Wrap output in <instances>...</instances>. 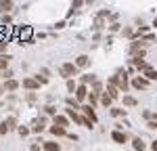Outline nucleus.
Masks as SVG:
<instances>
[{"label": "nucleus", "mask_w": 157, "mask_h": 151, "mask_svg": "<svg viewBox=\"0 0 157 151\" xmlns=\"http://www.w3.org/2000/svg\"><path fill=\"white\" fill-rule=\"evenodd\" d=\"M121 107H124V109L138 107V99H136L134 95H121Z\"/></svg>", "instance_id": "9d476101"}, {"label": "nucleus", "mask_w": 157, "mask_h": 151, "mask_svg": "<svg viewBox=\"0 0 157 151\" xmlns=\"http://www.w3.org/2000/svg\"><path fill=\"white\" fill-rule=\"evenodd\" d=\"M105 25H109L105 19H98V17H94V23L90 25V32H92V34H101V32L105 29Z\"/></svg>", "instance_id": "2eb2a0df"}, {"label": "nucleus", "mask_w": 157, "mask_h": 151, "mask_svg": "<svg viewBox=\"0 0 157 151\" xmlns=\"http://www.w3.org/2000/svg\"><path fill=\"white\" fill-rule=\"evenodd\" d=\"M140 76H145L149 82H157V69H153V67H151V69H147L145 74H140Z\"/></svg>", "instance_id": "473e14b6"}, {"label": "nucleus", "mask_w": 157, "mask_h": 151, "mask_svg": "<svg viewBox=\"0 0 157 151\" xmlns=\"http://www.w3.org/2000/svg\"><path fill=\"white\" fill-rule=\"evenodd\" d=\"M0 76H2V80L6 82V80H13V76H15V72H13L11 67H9V69H4V72H0Z\"/></svg>", "instance_id": "4c0bfd02"}, {"label": "nucleus", "mask_w": 157, "mask_h": 151, "mask_svg": "<svg viewBox=\"0 0 157 151\" xmlns=\"http://www.w3.org/2000/svg\"><path fill=\"white\" fill-rule=\"evenodd\" d=\"M23 101L27 105H34L38 101V92H23Z\"/></svg>", "instance_id": "c756f323"}, {"label": "nucleus", "mask_w": 157, "mask_h": 151, "mask_svg": "<svg viewBox=\"0 0 157 151\" xmlns=\"http://www.w3.org/2000/svg\"><path fill=\"white\" fill-rule=\"evenodd\" d=\"M15 36L19 40V44H23V42H34V29H32L29 25L17 27V29H15Z\"/></svg>", "instance_id": "f03ea898"}, {"label": "nucleus", "mask_w": 157, "mask_h": 151, "mask_svg": "<svg viewBox=\"0 0 157 151\" xmlns=\"http://www.w3.org/2000/svg\"><path fill=\"white\" fill-rule=\"evenodd\" d=\"M80 113H82L84 118H88L92 124H97V122H98V115H97V111H94V107H92V105H88V103H84V105H82Z\"/></svg>", "instance_id": "6e6552de"}, {"label": "nucleus", "mask_w": 157, "mask_h": 151, "mask_svg": "<svg viewBox=\"0 0 157 151\" xmlns=\"http://www.w3.org/2000/svg\"><path fill=\"white\" fill-rule=\"evenodd\" d=\"M147 128H149V130H157V122H155V120L147 122Z\"/></svg>", "instance_id": "49530a36"}, {"label": "nucleus", "mask_w": 157, "mask_h": 151, "mask_svg": "<svg viewBox=\"0 0 157 151\" xmlns=\"http://www.w3.org/2000/svg\"><path fill=\"white\" fill-rule=\"evenodd\" d=\"M151 86V82L147 80L145 76H134L132 80H130V88H134V90H147V88Z\"/></svg>", "instance_id": "39448f33"}, {"label": "nucleus", "mask_w": 157, "mask_h": 151, "mask_svg": "<svg viewBox=\"0 0 157 151\" xmlns=\"http://www.w3.org/2000/svg\"><path fill=\"white\" fill-rule=\"evenodd\" d=\"M111 141L117 143V145H124V143H128L130 138H128V134H126L124 130H113V132H111Z\"/></svg>", "instance_id": "ddd939ff"}, {"label": "nucleus", "mask_w": 157, "mask_h": 151, "mask_svg": "<svg viewBox=\"0 0 157 151\" xmlns=\"http://www.w3.org/2000/svg\"><path fill=\"white\" fill-rule=\"evenodd\" d=\"M90 92H94V95L101 97V95L105 92V82H103V80H98L97 84H92V86H90Z\"/></svg>", "instance_id": "a878e982"}, {"label": "nucleus", "mask_w": 157, "mask_h": 151, "mask_svg": "<svg viewBox=\"0 0 157 151\" xmlns=\"http://www.w3.org/2000/svg\"><path fill=\"white\" fill-rule=\"evenodd\" d=\"M59 76L67 82V80H78L80 78V69L75 67V63L73 61H65L59 65Z\"/></svg>", "instance_id": "f257e3e1"}, {"label": "nucleus", "mask_w": 157, "mask_h": 151, "mask_svg": "<svg viewBox=\"0 0 157 151\" xmlns=\"http://www.w3.org/2000/svg\"><path fill=\"white\" fill-rule=\"evenodd\" d=\"M42 115H46V118H55V115H57V105L46 103V105L42 107Z\"/></svg>", "instance_id": "412c9836"}, {"label": "nucleus", "mask_w": 157, "mask_h": 151, "mask_svg": "<svg viewBox=\"0 0 157 151\" xmlns=\"http://www.w3.org/2000/svg\"><path fill=\"white\" fill-rule=\"evenodd\" d=\"M92 42H101V40H103V34H92Z\"/></svg>", "instance_id": "de8ad7c7"}, {"label": "nucleus", "mask_w": 157, "mask_h": 151, "mask_svg": "<svg viewBox=\"0 0 157 151\" xmlns=\"http://www.w3.org/2000/svg\"><path fill=\"white\" fill-rule=\"evenodd\" d=\"M19 128V122H17V118L15 115H9V118H4L2 122H0V134H9V132H15Z\"/></svg>", "instance_id": "7ed1b4c3"}, {"label": "nucleus", "mask_w": 157, "mask_h": 151, "mask_svg": "<svg viewBox=\"0 0 157 151\" xmlns=\"http://www.w3.org/2000/svg\"><path fill=\"white\" fill-rule=\"evenodd\" d=\"M153 120H155V122H157V111H155V115H153Z\"/></svg>", "instance_id": "864d4df0"}, {"label": "nucleus", "mask_w": 157, "mask_h": 151, "mask_svg": "<svg viewBox=\"0 0 157 151\" xmlns=\"http://www.w3.org/2000/svg\"><path fill=\"white\" fill-rule=\"evenodd\" d=\"M101 105H103V107H107V109L113 107V99L109 97L107 92H103V95H101Z\"/></svg>", "instance_id": "c85d7f7f"}, {"label": "nucleus", "mask_w": 157, "mask_h": 151, "mask_svg": "<svg viewBox=\"0 0 157 151\" xmlns=\"http://www.w3.org/2000/svg\"><path fill=\"white\" fill-rule=\"evenodd\" d=\"M121 27H124V25H121L120 21H117V23H109V25H107V32L111 34V36H113V34H120Z\"/></svg>", "instance_id": "2f4dec72"}, {"label": "nucleus", "mask_w": 157, "mask_h": 151, "mask_svg": "<svg viewBox=\"0 0 157 151\" xmlns=\"http://www.w3.org/2000/svg\"><path fill=\"white\" fill-rule=\"evenodd\" d=\"M130 143H132V149H134V151H145V149H147V143H145L140 137H134Z\"/></svg>", "instance_id": "4be33fe9"}, {"label": "nucleus", "mask_w": 157, "mask_h": 151, "mask_svg": "<svg viewBox=\"0 0 157 151\" xmlns=\"http://www.w3.org/2000/svg\"><path fill=\"white\" fill-rule=\"evenodd\" d=\"M109 113H111V118H115V120H117V118H126V109H124V107H111Z\"/></svg>", "instance_id": "bb28decb"}, {"label": "nucleus", "mask_w": 157, "mask_h": 151, "mask_svg": "<svg viewBox=\"0 0 157 151\" xmlns=\"http://www.w3.org/2000/svg\"><path fill=\"white\" fill-rule=\"evenodd\" d=\"M73 63H75V67H78V69L82 72V69H88V67H90L92 59H90V55H78Z\"/></svg>", "instance_id": "1a4fd4ad"}, {"label": "nucleus", "mask_w": 157, "mask_h": 151, "mask_svg": "<svg viewBox=\"0 0 157 151\" xmlns=\"http://www.w3.org/2000/svg\"><path fill=\"white\" fill-rule=\"evenodd\" d=\"M65 107H69L73 111H80V109H82V105L78 103V99H75L73 95H67V97H65Z\"/></svg>", "instance_id": "a211bd4d"}, {"label": "nucleus", "mask_w": 157, "mask_h": 151, "mask_svg": "<svg viewBox=\"0 0 157 151\" xmlns=\"http://www.w3.org/2000/svg\"><path fill=\"white\" fill-rule=\"evenodd\" d=\"M11 11H15V2L13 0H0V13L11 15Z\"/></svg>", "instance_id": "6ab92c4d"}, {"label": "nucleus", "mask_w": 157, "mask_h": 151, "mask_svg": "<svg viewBox=\"0 0 157 151\" xmlns=\"http://www.w3.org/2000/svg\"><path fill=\"white\" fill-rule=\"evenodd\" d=\"M67 138H71V141H80V137H78L75 132H67Z\"/></svg>", "instance_id": "09e8293b"}, {"label": "nucleus", "mask_w": 157, "mask_h": 151, "mask_svg": "<svg viewBox=\"0 0 157 151\" xmlns=\"http://www.w3.org/2000/svg\"><path fill=\"white\" fill-rule=\"evenodd\" d=\"M105 92H107L109 97L113 101H120L121 99V92H120V88L117 86H113V84H105Z\"/></svg>", "instance_id": "dca6fc26"}, {"label": "nucleus", "mask_w": 157, "mask_h": 151, "mask_svg": "<svg viewBox=\"0 0 157 151\" xmlns=\"http://www.w3.org/2000/svg\"><path fill=\"white\" fill-rule=\"evenodd\" d=\"M149 147H151V151H157V141H153V143H151Z\"/></svg>", "instance_id": "8fccbe9b"}, {"label": "nucleus", "mask_w": 157, "mask_h": 151, "mask_svg": "<svg viewBox=\"0 0 157 151\" xmlns=\"http://www.w3.org/2000/svg\"><path fill=\"white\" fill-rule=\"evenodd\" d=\"M11 55L6 52V55H0V72H4V69H9L11 67Z\"/></svg>", "instance_id": "393cba45"}, {"label": "nucleus", "mask_w": 157, "mask_h": 151, "mask_svg": "<svg viewBox=\"0 0 157 151\" xmlns=\"http://www.w3.org/2000/svg\"><path fill=\"white\" fill-rule=\"evenodd\" d=\"M38 74H40V76H44V78H48V80H50V76H52V72H50L48 67H40V69H38Z\"/></svg>", "instance_id": "a19ab883"}, {"label": "nucleus", "mask_w": 157, "mask_h": 151, "mask_svg": "<svg viewBox=\"0 0 157 151\" xmlns=\"http://www.w3.org/2000/svg\"><path fill=\"white\" fill-rule=\"evenodd\" d=\"M65 25H67V19H61V21H57V23L52 25V27H55V29H63Z\"/></svg>", "instance_id": "37998d69"}, {"label": "nucleus", "mask_w": 157, "mask_h": 151, "mask_svg": "<svg viewBox=\"0 0 157 151\" xmlns=\"http://www.w3.org/2000/svg\"><path fill=\"white\" fill-rule=\"evenodd\" d=\"M120 36L126 38V40H132V38H134V27H132V25H124L121 32H120Z\"/></svg>", "instance_id": "b1692460"}, {"label": "nucleus", "mask_w": 157, "mask_h": 151, "mask_svg": "<svg viewBox=\"0 0 157 151\" xmlns=\"http://www.w3.org/2000/svg\"><path fill=\"white\" fill-rule=\"evenodd\" d=\"M48 132H50V134H52L55 138L67 137V130H65V128H61V126H55V124H50V126H48Z\"/></svg>", "instance_id": "aec40b11"}, {"label": "nucleus", "mask_w": 157, "mask_h": 151, "mask_svg": "<svg viewBox=\"0 0 157 151\" xmlns=\"http://www.w3.org/2000/svg\"><path fill=\"white\" fill-rule=\"evenodd\" d=\"M65 88H67V92H75V88H78V80H67L65 82Z\"/></svg>", "instance_id": "e433bc0d"}, {"label": "nucleus", "mask_w": 157, "mask_h": 151, "mask_svg": "<svg viewBox=\"0 0 157 151\" xmlns=\"http://www.w3.org/2000/svg\"><path fill=\"white\" fill-rule=\"evenodd\" d=\"M88 105H92V107H97L98 103H101V97L98 95H94V92H88V101H86Z\"/></svg>", "instance_id": "f704fd0d"}, {"label": "nucleus", "mask_w": 157, "mask_h": 151, "mask_svg": "<svg viewBox=\"0 0 157 151\" xmlns=\"http://www.w3.org/2000/svg\"><path fill=\"white\" fill-rule=\"evenodd\" d=\"M117 88H120V92L128 95V90H130V78H128V76H121V78H117Z\"/></svg>", "instance_id": "f3484780"}, {"label": "nucleus", "mask_w": 157, "mask_h": 151, "mask_svg": "<svg viewBox=\"0 0 157 151\" xmlns=\"http://www.w3.org/2000/svg\"><path fill=\"white\" fill-rule=\"evenodd\" d=\"M88 92H90V88H88V86H84V84H78L75 92H73V97L78 99V103H80V105H84L86 101H88Z\"/></svg>", "instance_id": "0eeeda50"}, {"label": "nucleus", "mask_w": 157, "mask_h": 151, "mask_svg": "<svg viewBox=\"0 0 157 151\" xmlns=\"http://www.w3.org/2000/svg\"><path fill=\"white\" fill-rule=\"evenodd\" d=\"M6 101H9V103H17V101H19L17 92H13V95H6Z\"/></svg>", "instance_id": "a18cd8bd"}, {"label": "nucleus", "mask_w": 157, "mask_h": 151, "mask_svg": "<svg viewBox=\"0 0 157 151\" xmlns=\"http://www.w3.org/2000/svg\"><path fill=\"white\" fill-rule=\"evenodd\" d=\"M155 40H157V36H155V34H151V32H149V34H145V36L140 38V42H143V46H145V48L149 46V44H153Z\"/></svg>", "instance_id": "cd10ccee"}, {"label": "nucleus", "mask_w": 157, "mask_h": 151, "mask_svg": "<svg viewBox=\"0 0 157 151\" xmlns=\"http://www.w3.org/2000/svg\"><path fill=\"white\" fill-rule=\"evenodd\" d=\"M46 126H48V118L40 113L38 118H34V120H32V126H29V130H32L34 134H40V132H44V130H46Z\"/></svg>", "instance_id": "20e7f679"}, {"label": "nucleus", "mask_w": 157, "mask_h": 151, "mask_svg": "<svg viewBox=\"0 0 157 151\" xmlns=\"http://www.w3.org/2000/svg\"><path fill=\"white\" fill-rule=\"evenodd\" d=\"M11 23H13L11 15H2V17H0V25H11Z\"/></svg>", "instance_id": "ea45409f"}, {"label": "nucleus", "mask_w": 157, "mask_h": 151, "mask_svg": "<svg viewBox=\"0 0 157 151\" xmlns=\"http://www.w3.org/2000/svg\"><path fill=\"white\" fill-rule=\"evenodd\" d=\"M21 88H25V92H38L40 90V84L36 82L34 76H25L23 82H21Z\"/></svg>", "instance_id": "423d86ee"}, {"label": "nucleus", "mask_w": 157, "mask_h": 151, "mask_svg": "<svg viewBox=\"0 0 157 151\" xmlns=\"http://www.w3.org/2000/svg\"><path fill=\"white\" fill-rule=\"evenodd\" d=\"M84 4H86V2H71V4H69V11H67V19H69L71 15H75L78 9H80V6H84Z\"/></svg>", "instance_id": "7c9ffc66"}, {"label": "nucleus", "mask_w": 157, "mask_h": 151, "mask_svg": "<svg viewBox=\"0 0 157 151\" xmlns=\"http://www.w3.org/2000/svg\"><path fill=\"white\" fill-rule=\"evenodd\" d=\"M153 115H155V111H151V109H143V118H145L147 122H151Z\"/></svg>", "instance_id": "79ce46f5"}, {"label": "nucleus", "mask_w": 157, "mask_h": 151, "mask_svg": "<svg viewBox=\"0 0 157 151\" xmlns=\"http://www.w3.org/2000/svg\"><path fill=\"white\" fill-rule=\"evenodd\" d=\"M42 151H61V143H57V141H44Z\"/></svg>", "instance_id": "5701e85b"}, {"label": "nucleus", "mask_w": 157, "mask_h": 151, "mask_svg": "<svg viewBox=\"0 0 157 151\" xmlns=\"http://www.w3.org/2000/svg\"><path fill=\"white\" fill-rule=\"evenodd\" d=\"M98 82V76L97 74H84V76H80L78 78V84H84V86H92V84H97Z\"/></svg>", "instance_id": "f8f14e48"}, {"label": "nucleus", "mask_w": 157, "mask_h": 151, "mask_svg": "<svg viewBox=\"0 0 157 151\" xmlns=\"http://www.w3.org/2000/svg\"><path fill=\"white\" fill-rule=\"evenodd\" d=\"M151 27H157V19H153V23H151Z\"/></svg>", "instance_id": "603ef678"}, {"label": "nucleus", "mask_w": 157, "mask_h": 151, "mask_svg": "<svg viewBox=\"0 0 157 151\" xmlns=\"http://www.w3.org/2000/svg\"><path fill=\"white\" fill-rule=\"evenodd\" d=\"M42 145H44V141L38 137L34 143H29V151H42Z\"/></svg>", "instance_id": "c9c22d12"}, {"label": "nucleus", "mask_w": 157, "mask_h": 151, "mask_svg": "<svg viewBox=\"0 0 157 151\" xmlns=\"http://www.w3.org/2000/svg\"><path fill=\"white\" fill-rule=\"evenodd\" d=\"M52 124H55V126H61V128H65V130H67V128L71 126V120H69L65 113H57V115L52 118Z\"/></svg>", "instance_id": "9b49d317"}, {"label": "nucleus", "mask_w": 157, "mask_h": 151, "mask_svg": "<svg viewBox=\"0 0 157 151\" xmlns=\"http://www.w3.org/2000/svg\"><path fill=\"white\" fill-rule=\"evenodd\" d=\"M17 134H19L21 138H25V137H29V134H32V130H29V126L19 124V128H17Z\"/></svg>", "instance_id": "72a5a7b5"}, {"label": "nucleus", "mask_w": 157, "mask_h": 151, "mask_svg": "<svg viewBox=\"0 0 157 151\" xmlns=\"http://www.w3.org/2000/svg\"><path fill=\"white\" fill-rule=\"evenodd\" d=\"M2 95H6V88H4V84H0V97Z\"/></svg>", "instance_id": "3c124183"}, {"label": "nucleus", "mask_w": 157, "mask_h": 151, "mask_svg": "<svg viewBox=\"0 0 157 151\" xmlns=\"http://www.w3.org/2000/svg\"><path fill=\"white\" fill-rule=\"evenodd\" d=\"M2 84H4V88H6V95H13V92H17V90L21 88V82L15 80V78H13V80H6V82H2Z\"/></svg>", "instance_id": "4468645a"}, {"label": "nucleus", "mask_w": 157, "mask_h": 151, "mask_svg": "<svg viewBox=\"0 0 157 151\" xmlns=\"http://www.w3.org/2000/svg\"><path fill=\"white\" fill-rule=\"evenodd\" d=\"M126 72H128V76H138V72H136V67H134V65H128V67H126Z\"/></svg>", "instance_id": "c03bdc74"}, {"label": "nucleus", "mask_w": 157, "mask_h": 151, "mask_svg": "<svg viewBox=\"0 0 157 151\" xmlns=\"http://www.w3.org/2000/svg\"><path fill=\"white\" fill-rule=\"evenodd\" d=\"M6 48H9V40L0 38V55H6Z\"/></svg>", "instance_id": "58836bf2"}]
</instances>
